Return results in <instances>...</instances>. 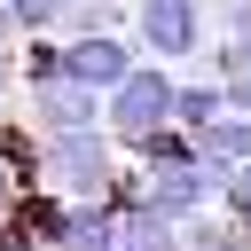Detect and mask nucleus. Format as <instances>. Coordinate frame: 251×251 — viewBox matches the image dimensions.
Returning <instances> with one entry per match:
<instances>
[{"label": "nucleus", "instance_id": "nucleus-12", "mask_svg": "<svg viewBox=\"0 0 251 251\" xmlns=\"http://www.w3.org/2000/svg\"><path fill=\"white\" fill-rule=\"evenodd\" d=\"M16 94V47H0V102Z\"/></svg>", "mask_w": 251, "mask_h": 251}, {"label": "nucleus", "instance_id": "nucleus-5", "mask_svg": "<svg viewBox=\"0 0 251 251\" xmlns=\"http://www.w3.org/2000/svg\"><path fill=\"white\" fill-rule=\"evenodd\" d=\"M24 126L31 141H63V133H94L102 126V94L71 86V78H47V86H24Z\"/></svg>", "mask_w": 251, "mask_h": 251}, {"label": "nucleus", "instance_id": "nucleus-4", "mask_svg": "<svg viewBox=\"0 0 251 251\" xmlns=\"http://www.w3.org/2000/svg\"><path fill=\"white\" fill-rule=\"evenodd\" d=\"M126 71H133V39H126V31L55 39V78H71V86H86V94H110Z\"/></svg>", "mask_w": 251, "mask_h": 251}, {"label": "nucleus", "instance_id": "nucleus-14", "mask_svg": "<svg viewBox=\"0 0 251 251\" xmlns=\"http://www.w3.org/2000/svg\"><path fill=\"white\" fill-rule=\"evenodd\" d=\"M8 251H31V243H8Z\"/></svg>", "mask_w": 251, "mask_h": 251}, {"label": "nucleus", "instance_id": "nucleus-3", "mask_svg": "<svg viewBox=\"0 0 251 251\" xmlns=\"http://www.w3.org/2000/svg\"><path fill=\"white\" fill-rule=\"evenodd\" d=\"M133 196L157 212V220H196V212H220V196H227V173L220 165H204V157H180V165H149L141 180H133Z\"/></svg>", "mask_w": 251, "mask_h": 251}, {"label": "nucleus", "instance_id": "nucleus-2", "mask_svg": "<svg viewBox=\"0 0 251 251\" xmlns=\"http://www.w3.org/2000/svg\"><path fill=\"white\" fill-rule=\"evenodd\" d=\"M165 126H173V71L133 63V71L102 94V133H110L118 149H133V141H149V133H165Z\"/></svg>", "mask_w": 251, "mask_h": 251}, {"label": "nucleus", "instance_id": "nucleus-1", "mask_svg": "<svg viewBox=\"0 0 251 251\" xmlns=\"http://www.w3.org/2000/svg\"><path fill=\"white\" fill-rule=\"evenodd\" d=\"M31 180L55 204H94V196L118 188V141L102 126L94 133H63V141H31Z\"/></svg>", "mask_w": 251, "mask_h": 251}, {"label": "nucleus", "instance_id": "nucleus-11", "mask_svg": "<svg viewBox=\"0 0 251 251\" xmlns=\"http://www.w3.org/2000/svg\"><path fill=\"white\" fill-rule=\"evenodd\" d=\"M220 102H227L235 118H251V71H235V78H220Z\"/></svg>", "mask_w": 251, "mask_h": 251}, {"label": "nucleus", "instance_id": "nucleus-13", "mask_svg": "<svg viewBox=\"0 0 251 251\" xmlns=\"http://www.w3.org/2000/svg\"><path fill=\"white\" fill-rule=\"evenodd\" d=\"M0 47H16V24H8V8H0Z\"/></svg>", "mask_w": 251, "mask_h": 251}, {"label": "nucleus", "instance_id": "nucleus-8", "mask_svg": "<svg viewBox=\"0 0 251 251\" xmlns=\"http://www.w3.org/2000/svg\"><path fill=\"white\" fill-rule=\"evenodd\" d=\"M220 110H227V102H220V78H173V126H180L188 141H196Z\"/></svg>", "mask_w": 251, "mask_h": 251}, {"label": "nucleus", "instance_id": "nucleus-9", "mask_svg": "<svg viewBox=\"0 0 251 251\" xmlns=\"http://www.w3.org/2000/svg\"><path fill=\"white\" fill-rule=\"evenodd\" d=\"M0 8H8L16 39H55V16H63V0H0Z\"/></svg>", "mask_w": 251, "mask_h": 251}, {"label": "nucleus", "instance_id": "nucleus-10", "mask_svg": "<svg viewBox=\"0 0 251 251\" xmlns=\"http://www.w3.org/2000/svg\"><path fill=\"white\" fill-rule=\"evenodd\" d=\"M220 212H227V220H235V227L251 235V157H243V165L227 173V196H220Z\"/></svg>", "mask_w": 251, "mask_h": 251}, {"label": "nucleus", "instance_id": "nucleus-7", "mask_svg": "<svg viewBox=\"0 0 251 251\" xmlns=\"http://www.w3.org/2000/svg\"><path fill=\"white\" fill-rule=\"evenodd\" d=\"M196 157L204 165H220V173H235L243 157H251V118H235V110H220L204 133H196Z\"/></svg>", "mask_w": 251, "mask_h": 251}, {"label": "nucleus", "instance_id": "nucleus-6", "mask_svg": "<svg viewBox=\"0 0 251 251\" xmlns=\"http://www.w3.org/2000/svg\"><path fill=\"white\" fill-rule=\"evenodd\" d=\"M133 39L165 63H188L204 47V0H133Z\"/></svg>", "mask_w": 251, "mask_h": 251}]
</instances>
